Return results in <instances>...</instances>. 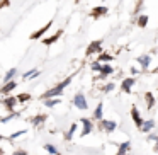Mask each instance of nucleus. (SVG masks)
Returning <instances> with one entry per match:
<instances>
[{
    "instance_id": "f257e3e1",
    "label": "nucleus",
    "mask_w": 158,
    "mask_h": 155,
    "mask_svg": "<svg viewBox=\"0 0 158 155\" xmlns=\"http://www.w3.org/2000/svg\"><path fill=\"white\" fill-rule=\"evenodd\" d=\"M70 82H72V77H68L65 82H61L60 85H56L55 89H51V90H48V92H44V94H43V99H49V97H60V96H61V92H63V89H65V87L68 85Z\"/></svg>"
},
{
    "instance_id": "f03ea898",
    "label": "nucleus",
    "mask_w": 158,
    "mask_h": 155,
    "mask_svg": "<svg viewBox=\"0 0 158 155\" xmlns=\"http://www.w3.org/2000/svg\"><path fill=\"white\" fill-rule=\"evenodd\" d=\"M73 106L78 107V109H82V111H85L87 107H89V102H87V99H85L83 94H77V96L73 97Z\"/></svg>"
},
{
    "instance_id": "7ed1b4c3",
    "label": "nucleus",
    "mask_w": 158,
    "mask_h": 155,
    "mask_svg": "<svg viewBox=\"0 0 158 155\" xmlns=\"http://www.w3.org/2000/svg\"><path fill=\"white\" fill-rule=\"evenodd\" d=\"M15 87H17V82H15V80H9V82H5V85L0 89V92L7 94V92H10L12 89H15Z\"/></svg>"
},
{
    "instance_id": "20e7f679",
    "label": "nucleus",
    "mask_w": 158,
    "mask_h": 155,
    "mask_svg": "<svg viewBox=\"0 0 158 155\" xmlns=\"http://www.w3.org/2000/svg\"><path fill=\"white\" fill-rule=\"evenodd\" d=\"M155 128V121L153 119H148V121H143V124L139 126L141 131H144V133H148V131H151Z\"/></svg>"
},
{
    "instance_id": "39448f33",
    "label": "nucleus",
    "mask_w": 158,
    "mask_h": 155,
    "mask_svg": "<svg viewBox=\"0 0 158 155\" xmlns=\"http://www.w3.org/2000/svg\"><path fill=\"white\" fill-rule=\"evenodd\" d=\"M131 116H133V119H134V123H136V126H138V128H139L141 124H143V118L139 116V113H138L136 107H133V109H131Z\"/></svg>"
},
{
    "instance_id": "423d86ee",
    "label": "nucleus",
    "mask_w": 158,
    "mask_h": 155,
    "mask_svg": "<svg viewBox=\"0 0 158 155\" xmlns=\"http://www.w3.org/2000/svg\"><path fill=\"white\" fill-rule=\"evenodd\" d=\"M82 124H83L82 136H85V135H89L90 131H92V123H90V119H85V118H83V119H82Z\"/></svg>"
},
{
    "instance_id": "0eeeda50",
    "label": "nucleus",
    "mask_w": 158,
    "mask_h": 155,
    "mask_svg": "<svg viewBox=\"0 0 158 155\" xmlns=\"http://www.w3.org/2000/svg\"><path fill=\"white\" fill-rule=\"evenodd\" d=\"M133 84H134V79H133V77H129V79H126V80L123 82L121 89H123L124 92H131V87H133Z\"/></svg>"
},
{
    "instance_id": "6e6552de",
    "label": "nucleus",
    "mask_w": 158,
    "mask_h": 155,
    "mask_svg": "<svg viewBox=\"0 0 158 155\" xmlns=\"http://www.w3.org/2000/svg\"><path fill=\"white\" fill-rule=\"evenodd\" d=\"M99 51H100V41H94L87 50V55H94V53H99Z\"/></svg>"
},
{
    "instance_id": "1a4fd4ad",
    "label": "nucleus",
    "mask_w": 158,
    "mask_h": 155,
    "mask_svg": "<svg viewBox=\"0 0 158 155\" xmlns=\"http://www.w3.org/2000/svg\"><path fill=\"white\" fill-rule=\"evenodd\" d=\"M116 126H117V124H116V121H102V128L107 131V133L114 131V130H116Z\"/></svg>"
},
{
    "instance_id": "9d476101",
    "label": "nucleus",
    "mask_w": 158,
    "mask_h": 155,
    "mask_svg": "<svg viewBox=\"0 0 158 155\" xmlns=\"http://www.w3.org/2000/svg\"><path fill=\"white\" fill-rule=\"evenodd\" d=\"M138 62H139V65L143 67V68H148V67H150L151 58L148 55H143V56H138Z\"/></svg>"
},
{
    "instance_id": "9b49d317",
    "label": "nucleus",
    "mask_w": 158,
    "mask_h": 155,
    "mask_svg": "<svg viewBox=\"0 0 158 155\" xmlns=\"http://www.w3.org/2000/svg\"><path fill=\"white\" fill-rule=\"evenodd\" d=\"M15 102H17V97H9V99H4V104H5V107H7L9 111L14 109Z\"/></svg>"
},
{
    "instance_id": "f8f14e48",
    "label": "nucleus",
    "mask_w": 158,
    "mask_h": 155,
    "mask_svg": "<svg viewBox=\"0 0 158 155\" xmlns=\"http://www.w3.org/2000/svg\"><path fill=\"white\" fill-rule=\"evenodd\" d=\"M51 24H53V21H49V22H48V24H46V26H44V28H41V29H39V31H38V32H34V34H32V36H31V38H32V39H38V38H39V36H41V34H43V32H46V31H48V29H49V28H51Z\"/></svg>"
},
{
    "instance_id": "ddd939ff",
    "label": "nucleus",
    "mask_w": 158,
    "mask_h": 155,
    "mask_svg": "<svg viewBox=\"0 0 158 155\" xmlns=\"http://www.w3.org/2000/svg\"><path fill=\"white\" fill-rule=\"evenodd\" d=\"M15 73H17V68H10V70H9V72L4 75V82H9V80H12V79L15 77Z\"/></svg>"
},
{
    "instance_id": "4468645a",
    "label": "nucleus",
    "mask_w": 158,
    "mask_h": 155,
    "mask_svg": "<svg viewBox=\"0 0 158 155\" xmlns=\"http://www.w3.org/2000/svg\"><path fill=\"white\" fill-rule=\"evenodd\" d=\"M129 141H124V143H121L119 145V152H117V153L119 155H123V153H127V152H129Z\"/></svg>"
},
{
    "instance_id": "2eb2a0df",
    "label": "nucleus",
    "mask_w": 158,
    "mask_h": 155,
    "mask_svg": "<svg viewBox=\"0 0 158 155\" xmlns=\"http://www.w3.org/2000/svg\"><path fill=\"white\" fill-rule=\"evenodd\" d=\"M60 36H61V31H58V32H55V34L51 36V38H48V39H43V43H44V45H51V43H55L56 39L60 38Z\"/></svg>"
},
{
    "instance_id": "dca6fc26",
    "label": "nucleus",
    "mask_w": 158,
    "mask_h": 155,
    "mask_svg": "<svg viewBox=\"0 0 158 155\" xmlns=\"http://www.w3.org/2000/svg\"><path fill=\"white\" fill-rule=\"evenodd\" d=\"M94 118L95 119H102V104L99 102V106L95 107V111H94Z\"/></svg>"
},
{
    "instance_id": "f3484780",
    "label": "nucleus",
    "mask_w": 158,
    "mask_h": 155,
    "mask_svg": "<svg viewBox=\"0 0 158 155\" xmlns=\"http://www.w3.org/2000/svg\"><path fill=\"white\" fill-rule=\"evenodd\" d=\"M112 72L114 70H112L110 65H102V68H100V73H102V75H110Z\"/></svg>"
},
{
    "instance_id": "a211bd4d",
    "label": "nucleus",
    "mask_w": 158,
    "mask_h": 155,
    "mask_svg": "<svg viewBox=\"0 0 158 155\" xmlns=\"http://www.w3.org/2000/svg\"><path fill=\"white\" fill-rule=\"evenodd\" d=\"M100 14H107V7H95L94 9V12H92V15H100Z\"/></svg>"
},
{
    "instance_id": "6ab92c4d",
    "label": "nucleus",
    "mask_w": 158,
    "mask_h": 155,
    "mask_svg": "<svg viewBox=\"0 0 158 155\" xmlns=\"http://www.w3.org/2000/svg\"><path fill=\"white\" fill-rule=\"evenodd\" d=\"M44 104L48 107H53V106H56V104H60V99L58 97H55V99H44Z\"/></svg>"
},
{
    "instance_id": "aec40b11",
    "label": "nucleus",
    "mask_w": 158,
    "mask_h": 155,
    "mask_svg": "<svg viewBox=\"0 0 158 155\" xmlns=\"http://www.w3.org/2000/svg\"><path fill=\"white\" fill-rule=\"evenodd\" d=\"M75 130H77V124H72V128H70V130L66 131V135H65L66 140H72V136H73V133H75Z\"/></svg>"
},
{
    "instance_id": "412c9836",
    "label": "nucleus",
    "mask_w": 158,
    "mask_h": 155,
    "mask_svg": "<svg viewBox=\"0 0 158 155\" xmlns=\"http://www.w3.org/2000/svg\"><path fill=\"white\" fill-rule=\"evenodd\" d=\"M138 24H139V28H144V26L148 24V17H146V15H139V19H138Z\"/></svg>"
},
{
    "instance_id": "4be33fe9",
    "label": "nucleus",
    "mask_w": 158,
    "mask_h": 155,
    "mask_svg": "<svg viewBox=\"0 0 158 155\" xmlns=\"http://www.w3.org/2000/svg\"><path fill=\"white\" fill-rule=\"evenodd\" d=\"M38 75H39L38 70H31V72H26L24 73V79H29V77H38Z\"/></svg>"
},
{
    "instance_id": "5701e85b",
    "label": "nucleus",
    "mask_w": 158,
    "mask_h": 155,
    "mask_svg": "<svg viewBox=\"0 0 158 155\" xmlns=\"http://www.w3.org/2000/svg\"><path fill=\"white\" fill-rule=\"evenodd\" d=\"M44 119H46L44 116H36V118H32V121H31V123H32V124H39V123H43Z\"/></svg>"
},
{
    "instance_id": "b1692460",
    "label": "nucleus",
    "mask_w": 158,
    "mask_h": 155,
    "mask_svg": "<svg viewBox=\"0 0 158 155\" xmlns=\"http://www.w3.org/2000/svg\"><path fill=\"white\" fill-rule=\"evenodd\" d=\"M146 102H148V107H151V106L155 104V99H153V96H151L150 92L146 94Z\"/></svg>"
},
{
    "instance_id": "393cba45",
    "label": "nucleus",
    "mask_w": 158,
    "mask_h": 155,
    "mask_svg": "<svg viewBox=\"0 0 158 155\" xmlns=\"http://www.w3.org/2000/svg\"><path fill=\"white\" fill-rule=\"evenodd\" d=\"M44 148L49 152V153H53V155H56V153H58V150H56V148L53 147V145H44Z\"/></svg>"
},
{
    "instance_id": "a878e982",
    "label": "nucleus",
    "mask_w": 158,
    "mask_h": 155,
    "mask_svg": "<svg viewBox=\"0 0 158 155\" xmlns=\"http://www.w3.org/2000/svg\"><path fill=\"white\" fill-rule=\"evenodd\" d=\"M99 60H102V62H109V60H112V56L107 55V53H102V55L99 56Z\"/></svg>"
},
{
    "instance_id": "bb28decb",
    "label": "nucleus",
    "mask_w": 158,
    "mask_h": 155,
    "mask_svg": "<svg viewBox=\"0 0 158 155\" xmlns=\"http://www.w3.org/2000/svg\"><path fill=\"white\" fill-rule=\"evenodd\" d=\"M15 116H19V113H12L10 116H7V118H2V123H7V121H10L12 118H15Z\"/></svg>"
},
{
    "instance_id": "cd10ccee",
    "label": "nucleus",
    "mask_w": 158,
    "mask_h": 155,
    "mask_svg": "<svg viewBox=\"0 0 158 155\" xmlns=\"http://www.w3.org/2000/svg\"><path fill=\"white\" fill-rule=\"evenodd\" d=\"M100 68H102V65H100L99 62H95V63L92 65V70H94V72H100Z\"/></svg>"
},
{
    "instance_id": "c85d7f7f",
    "label": "nucleus",
    "mask_w": 158,
    "mask_h": 155,
    "mask_svg": "<svg viewBox=\"0 0 158 155\" xmlns=\"http://www.w3.org/2000/svg\"><path fill=\"white\" fill-rule=\"evenodd\" d=\"M29 96L27 94H21V96H17V101H21V102H24V101H27Z\"/></svg>"
},
{
    "instance_id": "c756f323",
    "label": "nucleus",
    "mask_w": 158,
    "mask_h": 155,
    "mask_svg": "<svg viewBox=\"0 0 158 155\" xmlns=\"http://www.w3.org/2000/svg\"><path fill=\"white\" fill-rule=\"evenodd\" d=\"M114 87H116L114 84H107V85L104 87V90H106V92H110V90H114Z\"/></svg>"
},
{
    "instance_id": "7c9ffc66",
    "label": "nucleus",
    "mask_w": 158,
    "mask_h": 155,
    "mask_svg": "<svg viewBox=\"0 0 158 155\" xmlns=\"http://www.w3.org/2000/svg\"><path fill=\"white\" fill-rule=\"evenodd\" d=\"M26 131H17V133H14V135H10V138H17V136H21V135H24Z\"/></svg>"
},
{
    "instance_id": "2f4dec72",
    "label": "nucleus",
    "mask_w": 158,
    "mask_h": 155,
    "mask_svg": "<svg viewBox=\"0 0 158 155\" xmlns=\"http://www.w3.org/2000/svg\"><path fill=\"white\" fill-rule=\"evenodd\" d=\"M14 155H26V152H22V150H21L19 153H14Z\"/></svg>"
},
{
    "instance_id": "473e14b6",
    "label": "nucleus",
    "mask_w": 158,
    "mask_h": 155,
    "mask_svg": "<svg viewBox=\"0 0 158 155\" xmlns=\"http://www.w3.org/2000/svg\"><path fill=\"white\" fill-rule=\"evenodd\" d=\"M117 155H119V153H117ZM123 155H127V153H123Z\"/></svg>"
},
{
    "instance_id": "72a5a7b5",
    "label": "nucleus",
    "mask_w": 158,
    "mask_h": 155,
    "mask_svg": "<svg viewBox=\"0 0 158 155\" xmlns=\"http://www.w3.org/2000/svg\"><path fill=\"white\" fill-rule=\"evenodd\" d=\"M0 2H2V0H0Z\"/></svg>"
}]
</instances>
